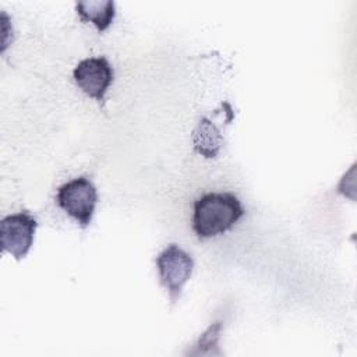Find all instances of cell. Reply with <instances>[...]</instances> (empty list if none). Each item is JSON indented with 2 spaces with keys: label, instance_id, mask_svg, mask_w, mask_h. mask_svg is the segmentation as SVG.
Masks as SVG:
<instances>
[{
  "label": "cell",
  "instance_id": "cell-2",
  "mask_svg": "<svg viewBox=\"0 0 357 357\" xmlns=\"http://www.w3.org/2000/svg\"><path fill=\"white\" fill-rule=\"evenodd\" d=\"M56 201L68 216L85 229L92 222L98 202V191L88 177L81 176L60 185Z\"/></svg>",
  "mask_w": 357,
  "mask_h": 357
},
{
  "label": "cell",
  "instance_id": "cell-3",
  "mask_svg": "<svg viewBox=\"0 0 357 357\" xmlns=\"http://www.w3.org/2000/svg\"><path fill=\"white\" fill-rule=\"evenodd\" d=\"M155 262L160 284L167 291L172 304L177 303L184 284L191 278L194 269L192 257L180 245L169 244L158 254Z\"/></svg>",
  "mask_w": 357,
  "mask_h": 357
},
{
  "label": "cell",
  "instance_id": "cell-4",
  "mask_svg": "<svg viewBox=\"0 0 357 357\" xmlns=\"http://www.w3.org/2000/svg\"><path fill=\"white\" fill-rule=\"evenodd\" d=\"M36 227L38 220L28 211L4 216L0 222L3 251L11 254L17 261L25 258L33 244Z\"/></svg>",
  "mask_w": 357,
  "mask_h": 357
},
{
  "label": "cell",
  "instance_id": "cell-7",
  "mask_svg": "<svg viewBox=\"0 0 357 357\" xmlns=\"http://www.w3.org/2000/svg\"><path fill=\"white\" fill-rule=\"evenodd\" d=\"M75 11L82 21L92 22L98 32H105L116 17V4L114 1L102 0L78 1L75 4Z\"/></svg>",
  "mask_w": 357,
  "mask_h": 357
},
{
  "label": "cell",
  "instance_id": "cell-5",
  "mask_svg": "<svg viewBox=\"0 0 357 357\" xmlns=\"http://www.w3.org/2000/svg\"><path fill=\"white\" fill-rule=\"evenodd\" d=\"M73 78L85 95L103 105L106 92L114 79V70L103 56L86 57L75 66Z\"/></svg>",
  "mask_w": 357,
  "mask_h": 357
},
{
  "label": "cell",
  "instance_id": "cell-1",
  "mask_svg": "<svg viewBox=\"0 0 357 357\" xmlns=\"http://www.w3.org/2000/svg\"><path fill=\"white\" fill-rule=\"evenodd\" d=\"M245 211L231 192H206L194 202L192 230L198 238H211L230 230Z\"/></svg>",
  "mask_w": 357,
  "mask_h": 357
},
{
  "label": "cell",
  "instance_id": "cell-6",
  "mask_svg": "<svg viewBox=\"0 0 357 357\" xmlns=\"http://www.w3.org/2000/svg\"><path fill=\"white\" fill-rule=\"evenodd\" d=\"M194 151L211 159L215 158L223 144V135L209 117H202L192 132Z\"/></svg>",
  "mask_w": 357,
  "mask_h": 357
}]
</instances>
